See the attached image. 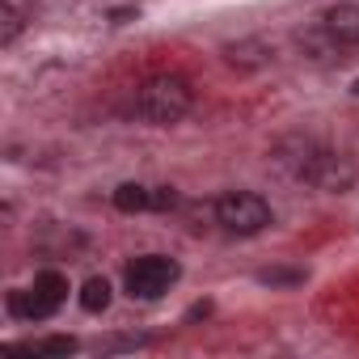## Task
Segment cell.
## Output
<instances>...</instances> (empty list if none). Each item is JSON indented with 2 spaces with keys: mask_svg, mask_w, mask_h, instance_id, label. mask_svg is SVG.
<instances>
[{
  "mask_svg": "<svg viewBox=\"0 0 359 359\" xmlns=\"http://www.w3.org/2000/svg\"><path fill=\"white\" fill-rule=\"evenodd\" d=\"M283 161L300 182H309L317 191H330V195H342L355 182V165L346 156L330 152V148H317L313 140H296V156H283Z\"/></svg>",
  "mask_w": 359,
  "mask_h": 359,
  "instance_id": "6da1fadb",
  "label": "cell"
},
{
  "mask_svg": "<svg viewBox=\"0 0 359 359\" xmlns=\"http://www.w3.org/2000/svg\"><path fill=\"white\" fill-rule=\"evenodd\" d=\"M195 106V93L182 76H152L135 89V118L152 127H169L177 118H187Z\"/></svg>",
  "mask_w": 359,
  "mask_h": 359,
  "instance_id": "7a4b0ae2",
  "label": "cell"
},
{
  "mask_svg": "<svg viewBox=\"0 0 359 359\" xmlns=\"http://www.w3.org/2000/svg\"><path fill=\"white\" fill-rule=\"evenodd\" d=\"M64 300H68V279L60 271H39L30 287H13L9 292L5 309L18 321H47V317H55L64 309Z\"/></svg>",
  "mask_w": 359,
  "mask_h": 359,
  "instance_id": "3957f363",
  "label": "cell"
},
{
  "mask_svg": "<svg viewBox=\"0 0 359 359\" xmlns=\"http://www.w3.org/2000/svg\"><path fill=\"white\" fill-rule=\"evenodd\" d=\"M212 212H216V224L233 237H254L271 224V203L254 191H229L212 203Z\"/></svg>",
  "mask_w": 359,
  "mask_h": 359,
  "instance_id": "277c9868",
  "label": "cell"
},
{
  "mask_svg": "<svg viewBox=\"0 0 359 359\" xmlns=\"http://www.w3.org/2000/svg\"><path fill=\"white\" fill-rule=\"evenodd\" d=\"M177 279H182V266H177L173 258H165V254H140L123 271V287L135 300H161Z\"/></svg>",
  "mask_w": 359,
  "mask_h": 359,
  "instance_id": "5b68a950",
  "label": "cell"
},
{
  "mask_svg": "<svg viewBox=\"0 0 359 359\" xmlns=\"http://www.w3.org/2000/svg\"><path fill=\"white\" fill-rule=\"evenodd\" d=\"M114 208L118 212H169L177 208V195L169 187H140V182H123L114 191Z\"/></svg>",
  "mask_w": 359,
  "mask_h": 359,
  "instance_id": "8992f818",
  "label": "cell"
},
{
  "mask_svg": "<svg viewBox=\"0 0 359 359\" xmlns=\"http://www.w3.org/2000/svg\"><path fill=\"white\" fill-rule=\"evenodd\" d=\"M321 30L338 47H359V5H351V0H346V5H334L321 18Z\"/></svg>",
  "mask_w": 359,
  "mask_h": 359,
  "instance_id": "52a82bcc",
  "label": "cell"
},
{
  "mask_svg": "<svg viewBox=\"0 0 359 359\" xmlns=\"http://www.w3.org/2000/svg\"><path fill=\"white\" fill-rule=\"evenodd\" d=\"M13 351H22V355H72V351H76V338H68V334H55V338H30V342H18Z\"/></svg>",
  "mask_w": 359,
  "mask_h": 359,
  "instance_id": "ba28073f",
  "label": "cell"
},
{
  "mask_svg": "<svg viewBox=\"0 0 359 359\" xmlns=\"http://www.w3.org/2000/svg\"><path fill=\"white\" fill-rule=\"evenodd\" d=\"M81 309H85V313H106V309H110V279H102V275L85 279V287H81Z\"/></svg>",
  "mask_w": 359,
  "mask_h": 359,
  "instance_id": "9c48e42d",
  "label": "cell"
},
{
  "mask_svg": "<svg viewBox=\"0 0 359 359\" xmlns=\"http://www.w3.org/2000/svg\"><path fill=\"white\" fill-rule=\"evenodd\" d=\"M0 47H13L18 43V34H22V13H18V5L13 0H5V5H0Z\"/></svg>",
  "mask_w": 359,
  "mask_h": 359,
  "instance_id": "30bf717a",
  "label": "cell"
},
{
  "mask_svg": "<svg viewBox=\"0 0 359 359\" xmlns=\"http://www.w3.org/2000/svg\"><path fill=\"white\" fill-rule=\"evenodd\" d=\"M258 279H262V283H300L304 275H300V271H262Z\"/></svg>",
  "mask_w": 359,
  "mask_h": 359,
  "instance_id": "8fae6325",
  "label": "cell"
},
{
  "mask_svg": "<svg viewBox=\"0 0 359 359\" xmlns=\"http://www.w3.org/2000/svg\"><path fill=\"white\" fill-rule=\"evenodd\" d=\"M351 93H355V97H359V81H355V85H351Z\"/></svg>",
  "mask_w": 359,
  "mask_h": 359,
  "instance_id": "7c38bea8",
  "label": "cell"
}]
</instances>
